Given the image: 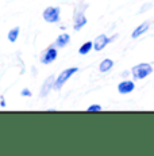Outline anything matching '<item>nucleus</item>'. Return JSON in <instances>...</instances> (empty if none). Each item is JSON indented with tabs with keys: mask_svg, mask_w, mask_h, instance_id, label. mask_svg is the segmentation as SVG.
Masks as SVG:
<instances>
[{
	"mask_svg": "<svg viewBox=\"0 0 154 156\" xmlns=\"http://www.w3.org/2000/svg\"><path fill=\"white\" fill-rule=\"evenodd\" d=\"M153 67L147 62H141V64H137L135 67H132L131 69V75L134 80H142L145 77H147L149 75L153 73Z\"/></svg>",
	"mask_w": 154,
	"mask_h": 156,
	"instance_id": "obj_1",
	"label": "nucleus"
},
{
	"mask_svg": "<svg viewBox=\"0 0 154 156\" xmlns=\"http://www.w3.org/2000/svg\"><path fill=\"white\" fill-rule=\"evenodd\" d=\"M77 71H79V68L77 67H72V68H66V69H64L54 79V88L55 90H61L62 87H64L65 83H66L75 73H77Z\"/></svg>",
	"mask_w": 154,
	"mask_h": 156,
	"instance_id": "obj_2",
	"label": "nucleus"
},
{
	"mask_svg": "<svg viewBox=\"0 0 154 156\" xmlns=\"http://www.w3.org/2000/svg\"><path fill=\"white\" fill-rule=\"evenodd\" d=\"M42 16L47 23H57L61 19V8L60 7H47L43 11Z\"/></svg>",
	"mask_w": 154,
	"mask_h": 156,
	"instance_id": "obj_3",
	"label": "nucleus"
},
{
	"mask_svg": "<svg viewBox=\"0 0 154 156\" xmlns=\"http://www.w3.org/2000/svg\"><path fill=\"white\" fill-rule=\"evenodd\" d=\"M57 56H58L57 48H55V46H49L45 52H43V55L41 56V62H42V64H45V65L52 64V62L57 58Z\"/></svg>",
	"mask_w": 154,
	"mask_h": 156,
	"instance_id": "obj_4",
	"label": "nucleus"
},
{
	"mask_svg": "<svg viewBox=\"0 0 154 156\" xmlns=\"http://www.w3.org/2000/svg\"><path fill=\"white\" fill-rule=\"evenodd\" d=\"M87 8V5H84V8H82L81 11H76L75 12V26H73V29L76 30V31H79V30H81L84 27L85 25H87V16L84 15V10Z\"/></svg>",
	"mask_w": 154,
	"mask_h": 156,
	"instance_id": "obj_5",
	"label": "nucleus"
},
{
	"mask_svg": "<svg viewBox=\"0 0 154 156\" xmlns=\"http://www.w3.org/2000/svg\"><path fill=\"white\" fill-rule=\"evenodd\" d=\"M54 79H55V76H53V75H52V76H49L45 82H43L42 87H41V92H39V97L41 98L47 97V95H49V92L54 88Z\"/></svg>",
	"mask_w": 154,
	"mask_h": 156,
	"instance_id": "obj_6",
	"label": "nucleus"
},
{
	"mask_svg": "<svg viewBox=\"0 0 154 156\" xmlns=\"http://www.w3.org/2000/svg\"><path fill=\"white\" fill-rule=\"evenodd\" d=\"M111 42V40L107 37L105 34H100L96 37V40L93 41V49L96 50V52H102L103 49H104L107 45Z\"/></svg>",
	"mask_w": 154,
	"mask_h": 156,
	"instance_id": "obj_7",
	"label": "nucleus"
},
{
	"mask_svg": "<svg viewBox=\"0 0 154 156\" xmlns=\"http://www.w3.org/2000/svg\"><path fill=\"white\" fill-rule=\"evenodd\" d=\"M135 90V83L132 80H123L118 84V91L119 94H123V95H127L130 92H132Z\"/></svg>",
	"mask_w": 154,
	"mask_h": 156,
	"instance_id": "obj_8",
	"label": "nucleus"
},
{
	"mask_svg": "<svg viewBox=\"0 0 154 156\" xmlns=\"http://www.w3.org/2000/svg\"><path fill=\"white\" fill-rule=\"evenodd\" d=\"M149 29H150V22H147V20H146V22L141 23L139 26H137V27H135V30L131 33V37H132V38H139L141 35H143Z\"/></svg>",
	"mask_w": 154,
	"mask_h": 156,
	"instance_id": "obj_9",
	"label": "nucleus"
},
{
	"mask_svg": "<svg viewBox=\"0 0 154 156\" xmlns=\"http://www.w3.org/2000/svg\"><path fill=\"white\" fill-rule=\"evenodd\" d=\"M69 42H70V35L66 34V33H64V34H61L57 37L54 45H55V48H65Z\"/></svg>",
	"mask_w": 154,
	"mask_h": 156,
	"instance_id": "obj_10",
	"label": "nucleus"
},
{
	"mask_svg": "<svg viewBox=\"0 0 154 156\" xmlns=\"http://www.w3.org/2000/svg\"><path fill=\"white\" fill-rule=\"evenodd\" d=\"M112 67H114V61H112L111 58H104L102 62H100L99 69H100V72L105 73V72H108L109 69H112Z\"/></svg>",
	"mask_w": 154,
	"mask_h": 156,
	"instance_id": "obj_11",
	"label": "nucleus"
},
{
	"mask_svg": "<svg viewBox=\"0 0 154 156\" xmlns=\"http://www.w3.org/2000/svg\"><path fill=\"white\" fill-rule=\"evenodd\" d=\"M92 49H93V42H92V41H87V42H84L81 46H80L79 53L81 56H85V55H88V53H89Z\"/></svg>",
	"mask_w": 154,
	"mask_h": 156,
	"instance_id": "obj_12",
	"label": "nucleus"
},
{
	"mask_svg": "<svg viewBox=\"0 0 154 156\" xmlns=\"http://www.w3.org/2000/svg\"><path fill=\"white\" fill-rule=\"evenodd\" d=\"M19 33H20V29L19 27H14L8 31V41L10 42H15L19 37Z\"/></svg>",
	"mask_w": 154,
	"mask_h": 156,
	"instance_id": "obj_13",
	"label": "nucleus"
},
{
	"mask_svg": "<svg viewBox=\"0 0 154 156\" xmlns=\"http://www.w3.org/2000/svg\"><path fill=\"white\" fill-rule=\"evenodd\" d=\"M87 112H102V105H97V103L91 105L87 109Z\"/></svg>",
	"mask_w": 154,
	"mask_h": 156,
	"instance_id": "obj_14",
	"label": "nucleus"
},
{
	"mask_svg": "<svg viewBox=\"0 0 154 156\" xmlns=\"http://www.w3.org/2000/svg\"><path fill=\"white\" fill-rule=\"evenodd\" d=\"M20 94L23 95V97H31V91L28 88H25V90H22L20 91Z\"/></svg>",
	"mask_w": 154,
	"mask_h": 156,
	"instance_id": "obj_15",
	"label": "nucleus"
},
{
	"mask_svg": "<svg viewBox=\"0 0 154 156\" xmlns=\"http://www.w3.org/2000/svg\"><path fill=\"white\" fill-rule=\"evenodd\" d=\"M0 106L5 107V101H4V98H3V97H2V99H0Z\"/></svg>",
	"mask_w": 154,
	"mask_h": 156,
	"instance_id": "obj_16",
	"label": "nucleus"
}]
</instances>
